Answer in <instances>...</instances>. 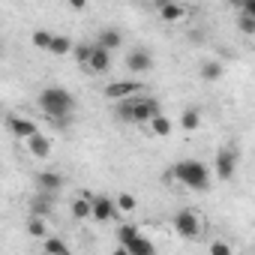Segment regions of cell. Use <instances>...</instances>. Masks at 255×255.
<instances>
[{
    "mask_svg": "<svg viewBox=\"0 0 255 255\" xmlns=\"http://www.w3.org/2000/svg\"><path fill=\"white\" fill-rule=\"evenodd\" d=\"M39 108L45 111V117L54 123V126H66L72 111H75V96L63 87H45L39 93Z\"/></svg>",
    "mask_w": 255,
    "mask_h": 255,
    "instance_id": "6da1fadb",
    "label": "cell"
},
{
    "mask_svg": "<svg viewBox=\"0 0 255 255\" xmlns=\"http://www.w3.org/2000/svg\"><path fill=\"white\" fill-rule=\"evenodd\" d=\"M117 117L120 123H135V126H147L156 114H159V102L150 96H132V99H123L117 102Z\"/></svg>",
    "mask_w": 255,
    "mask_h": 255,
    "instance_id": "7a4b0ae2",
    "label": "cell"
},
{
    "mask_svg": "<svg viewBox=\"0 0 255 255\" xmlns=\"http://www.w3.org/2000/svg\"><path fill=\"white\" fill-rule=\"evenodd\" d=\"M168 177H174L180 186H189V189H207L210 186V168L201 159H180V162H174Z\"/></svg>",
    "mask_w": 255,
    "mask_h": 255,
    "instance_id": "3957f363",
    "label": "cell"
},
{
    "mask_svg": "<svg viewBox=\"0 0 255 255\" xmlns=\"http://www.w3.org/2000/svg\"><path fill=\"white\" fill-rule=\"evenodd\" d=\"M117 240L129 255H156V246L135 228V225H120L117 228Z\"/></svg>",
    "mask_w": 255,
    "mask_h": 255,
    "instance_id": "277c9868",
    "label": "cell"
},
{
    "mask_svg": "<svg viewBox=\"0 0 255 255\" xmlns=\"http://www.w3.org/2000/svg\"><path fill=\"white\" fill-rule=\"evenodd\" d=\"M237 162H240V153H237V147H234V144L219 147L216 162H213L216 177H219V180H231V177H234V171H237Z\"/></svg>",
    "mask_w": 255,
    "mask_h": 255,
    "instance_id": "5b68a950",
    "label": "cell"
},
{
    "mask_svg": "<svg viewBox=\"0 0 255 255\" xmlns=\"http://www.w3.org/2000/svg\"><path fill=\"white\" fill-rule=\"evenodd\" d=\"M174 231H177L183 240H195V237L201 234V216H198L195 210H189V207L177 210V213H174Z\"/></svg>",
    "mask_w": 255,
    "mask_h": 255,
    "instance_id": "8992f818",
    "label": "cell"
},
{
    "mask_svg": "<svg viewBox=\"0 0 255 255\" xmlns=\"http://www.w3.org/2000/svg\"><path fill=\"white\" fill-rule=\"evenodd\" d=\"M147 87H144V81H111L102 93L108 96V99H114V102H123V99H132V96H141Z\"/></svg>",
    "mask_w": 255,
    "mask_h": 255,
    "instance_id": "52a82bcc",
    "label": "cell"
},
{
    "mask_svg": "<svg viewBox=\"0 0 255 255\" xmlns=\"http://www.w3.org/2000/svg\"><path fill=\"white\" fill-rule=\"evenodd\" d=\"M6 129H9L15 138L27 141L30 135H36V132H39V126H36V120H30V117H21V114H9V117H6Z\"/></svg>",
    "mask_w": 255,
    "mask_h": 255,
    "instance_id": "ba28073f",
    "label": "cell"
},
{
    "mask_svg": "<svg viewBox=\"0 0 255 255\" xmlns=\"http://www.w3.org/2000/svg\"><path fill=\"white\" fill-rule=\"evenodd\" d=\"M33 183H36V192H45V195H54V192H60L63 189V183H66V177L60 174V171H36V177H33Z\"/></svg>",
    "mask_w": 255,
    "mask_h": 255,
    "instance_id": "9c48e42d",
    "label": "cell"
},
{
    "mask_svg": "<svg viewBox=\"0 0 255 255\" xmlns=\"http://www.w3.org/2000/svg\"><path fill=\"white\" fill-rule=\"evenodd\" d=\"M114 216H117V207H114V201H111L108 195H93V198H90V219L108 222V219H114Z\"/></svg>",
    "mask_w": 255,
    "mask_h": 255,
    "instance_id": "30bf717a",
    "label": "cell"
},
{
    "mask_svg": "<svg viewBox=\"0 0 255 255\" xmlns=\"http://www.w3.org/2000/svg\"><path fill=\"white\" fill-rule=\"evenodd\" d=\"M126 69L129 72H150L153 69V54L147 48H135L126 54Z\"/></svg>",
    "mask_w": 255,
    "mask_h": 255,
    "instance_id": "8fae6325",
    "label": "cell"
},
{
    "mask_svg": "<svg viewBox=\"0 0 255 255\" xmlns=\"http://www.w3.org/2000/svg\"><path fill=\"white\" fill-rule=\"evenodd\" d=\"M108 66H111V51H105V48H99V45L93 42V51H90L87 69H90L93 75H102V72H108Z\"/></svg>",
    "mask_w": 255,
    "mask_h": 255,
    "instance_id": "7c38bea8",
    "label": "cell"
},
{
    "mask_svg": "<svg viewBox=\"0 0 255 255\" xmlns=\"http://www.w3.org/2000/svg\"><path fill=\"white\" fill-rule=\"evenodd\" d=\"M51 210H54V195L36 192V195L30 198V216H39V219H45V216H51Z\"/></svg>",
    "mask_w": 255,
    "mask_h": 255,
    "instance_id": "4fadbf2b",
    "label": "cell"
},
{
    "mask_svg": "<svg viewBox=\"0 0 255 255\" xmlns=\"http://www.w3.org/2000/svg\"><path fill=\"white\" fill-rule=\"evenodd\" d=\"M96 45H99V48H105V51H114V48H120V45H123V33H120L117 27H102V30H99Z\"/></svg>",
    "mask_w": 255,
    "mask_h": 255,
    "instance_id": "5bb4252c",
    "label": "cell"
},
{
    "mask_svg": "<svg viewBox=\"0 0 255 255\" xmlns=\"http://www.w3.org/2000/svg\"><path fill=\"white\" fill-rule=\"evenodd\" d=\"M27 153L36 156V159H45V156L51 153V141H48V135H42V132L30 135V138H27Z\"/></svg>",
    "mask_w": 255,
    "mask_h": 255,
    "instance_id": "9a60e30c",
    "label": "cell"
},
{
    "mask_svg": "<svg viewBox=\"0 0 255 255\" xmlns=\"http://www.w3.org/2000/svg\"><path fill=\"white\" fill-rule=\"evenodd\" d=\"M186 6H180V3H159V18L162 21H168V24H174V21H183L186 18Z\"/></svg>",
    "mask_w": 255,
    "mask_h": 255,
    "instance_id": "2e32d148",
    "label": "cell"
},
{
    "mask_svg": "<svg viewBox=\"0 0 255 255\" xmlns=\"http://www.w3.org/2000/svg\"><path fill=\"white\" fill-rule=\"evenodd\" d=\"M147 132H150V135H156V138H168V135H171V120L159 111V114L147 123Z\"/></svg>",
    "mask_w": 255,
    "mask_h": 255,
    "instance_id": "e0dca14e",
    "label": "cell"
},
{
    "mask_svg": "<svg viewBox=\"0 0 255 255\" xmlns=\"http://www.w3.org/2000/svg\"><path fill=\"white\" fill-rule=\"evenodd\" d=\"M90 198H93L90 192H81V195L72 201V207H69L72 219H78V222H81V219H90Z\"/></svg>",
    "mask_w": 255,
    "mask_h": 255,
    "instance_id": "ac0fdd59",
    "label": "cell"
},
{
    "mask_svg": "<svg viewBox=\"0 0 255 255\" xmlns=\"http://www.w3.org/2000/svg\"><path fill=\"white\" fill-rule=\"evenodd\" d=\"M42 249H45L42 255H72V249L66 246V240L63 237H51V234L42 240Z\"/></svg>",
    "mask_w": 255,
    "mask_h": 255,
    "instance_id": "d6986e66",
    "label": "cell"
},
{
    "mask_svg": "<svg viewBox=\"0 0 255 255\" xmlns=\"http://www.w3.org/2000/svg\"><path fill=\"white\" fill-rule=\"evenodd\" d=\"M222 72H225L222 60H204L201 63V78L204 81H216V78H222Z\"/></svg>",
    "mask_w": 255,
    "mask_h": 255,
    "instance_id": "ffe728a7",
    "label": "cell"
},
{
    "mask_svg": "<svg viewBox=\"0 0 255 255\" xmlns=\"http://www.w3.org/2000/svg\"><path fill=\"white\" fill-rule=\"evenodd\" d=\"M27 234L36 237V240H45V237H48V225H45V219H39V216H27Z\"/></svg>",
    "mask_w": 255,
    "mask_h": 255,
    "instance_id": "44dd1931",
    "label": "cell"
},
{
    "mask_svg": "<svg viewBox=\"0 0 255 255\" xmlns=\"http://www.w3.org/2000/svg\"><path fill=\"white\" fill-rule=\"evenodd\" d=\"M180 126H183L186 132L198 129V126H201V111H198V108H186V111L180 114Z\"/></svg>",
    "mask_w": 255,
    "mask_h": 255,
    "instance_id": "7402d4cb",
    "label": "cell"
},
{
    "mask_svg": "<svg viewBox=\"0 0 255 255\" xmlns=\"http://www.w3.org/2000/svg\"><path fill=\"white\" fill-rule=\"evenodd\" d=\"M72 45H75V42H72L69 36H54L51 45H48V51L57 54V57H63V54H72Z\"/></svg>",
    "mask_w": 255,
    "mask_h": 255,
    "instance_id": "603a6c76",
    "label": "cell"
},
{
    "mask_svg": "<svg viewBox=\"0 0 255 255\" xmlns=\"http://www.w3.org/2000/svg\"><path fill=\"white\" fill-rule=\"evenodd\" d=\"M114 207H117V213H132V210L138 207V201H135V195H129V192H120V195L114 198Z\"/></svg>",
    "mask_w": 255,
    "mask_h": 255,
    "instance_id": "cb8c5ba5",
    "label": "cell"
},
{
    "mask_svg": "<svg viewBox=\"0 0 255 255\" xmlns=\"http://www.w3.org/2000/svg\"><path fill=\"white\" fill-rule=\"evenodd\" d=\"M90 51H93V42H75V45H72V57H75L81 66H87Z\"/></svg>",
    "mask_w": 255,
    "mask_h": 255,
    "instance_id": "d4e9b609",
    "label": "cell"
},
{
    "mask_svg": "<svg viewBox=\"0 0 255 255\" xmlns=\"http://www.w3.org/2000/svg\"><path fill=\"white\" fill-rule=\"evenodd\" d=\"M33 45L36 48H42V51H48V45H51V39H54V33H48V30H33Z\"/></svg>",
    "mask_w": 255,
    "mask_h": 255,
    "instance_id": "484cf974",
    "label": "cell"
},
{
    "mask_svg": "<svg viewBox=\"0 0 255 255\" xmlns=\"http://www.w3.org/2000/svg\"><path fill=\"white\" fill-rule=\"evenodd\" d=\"M207 252H210V255H234V249H231V243H225V240H213Z\"/></svg>",
    "mask_w": 255,
    "mask_h": 255,
    "instance_id": "4316f807",
    "label": "cell"
},
{
    "mask_svg": "<svg viewBox=\"0 0 255 255\" xmlns=\"http://www.w3.org/2000/svg\"><path fill=\"white\" fill-rule=\"evenodd\" d=\"M237 24H240V30H243L246 36H252V33H255V18H252V15H243V12H240Z\"/></svg>",
    "mask_w": 255,
    "mask_h": 255,
    "instance_id": "83f0119b",
    "label": "cell"
},
{
    "mask_svg": "<svg viewBox=\"0 0 255 255\" xmlns=\"http://www.w3.org/2000/svg\"><path fill=\"white\" fill-rule=\"evenodd\" d=\"M69 6H72L75 12H84V9H87V3H84V0H72V3H69Z\"/></svg>",
    "mask_w": 255,
    "mask_h": 255,
    "instance_id": "f1b7e54d",
    "label": "cell"
},
{
    "mask_svg": "<svg viewBox=\"0 0 255 255\" xmlns=\"http://www.w3.org/2000/svg\"><path fill=\"white\" fill-rule=\"evenodd\" d=\"M111 255H129V252H126L123 246H117V249H111Z\"/></svg>",
    "mask_w": 255,
    "mask_h": 255,
    "instance_id": "f546056e",
    "label": "cell"
}]
</instances>
